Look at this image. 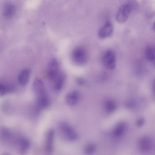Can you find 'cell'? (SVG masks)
<instances>
[{
	"mask_svg": "<svg viewBox=\"0 0 155 155\" xmlns=\"http://www.w3.org/2000/svg\"><path fill=\"white\" fill-rule=\"evenodd\" d=\"M87 53L85 48L82 47H78L73 51L72 59L75 64L78 65H84L87 60Z\"/></svg>",
	"mask_w": 155,
	"mask_h": 155,
	"instance_id": "obj_1",
	"label": "cell"
},
{
	"mask_svg": "<svg viewBox=\"0 0 155 155\" xmlns=\"http://www.w3.org/2000/svg\"><path fill=\"white\" fill-rule=\"evenodd\" d=\"M60 131L62 137L69 141H75L78 137L75 130L67 123H62L60 126Z\"/></svg>",
	"mask_w": 155,
	"mask_h": 155,
	"instance_id": "obj_2",
	"label": "cell"
},
{
	"mask_svg": "<svg viewBox=\"0 0 155 155\" xmlns=\"http://www.w3.org/2000/svg\"><path fill=\"white\" fill-rule=\"evenodd\" d=\"M102 62L105 67L109 70L114 69L116 66V57L114 51L108 50L102 56Z\"/></svg>",
	"mask_w": 155,
	"mask_h": 155,
	"instance_id": "obj_3",
	"label": "cell"
},
{
	"mask_svg": "<svg viewBox=\"0 0 155 155\" xmlns=\"http://www.w3.org/2000/svg\"><path fill=\"white\" fill-rule=\"evenodd\" d=\"M59 70V63L55 59L51 60L48 66L47 76L50 81L55 80L58 76Z\"/></svg>",
	"mask_w": 155,
	"mask_h": 155,
	"instance_id": "obj_4",
	"label": "cell"
},
{
	"mask_svg": "<svg viewBox=\"0 0 155 155\" xmlns=\"http://www.w3.org/2000/svg\"><path fill=\"white\" fill-rule=\"evenodd\" d=\"M131 9L130 5L128 4L121 6L118 12L116 17L118 22L120 23L125 22L129 17Z\"/></svg>",
	"mask_w": 155,
	"mask_h": 155,
	"instance_id": "obj_5",
	"label": "cell"
},
{
	"mask_svg": "<svg viewBox=\"0 0 155 155\" xmlns=\"http://www.w3.org/2000/svg\"><path fill=\"white\" fill-rule=\"evenodd\" d=\"M138 146L141 151L148 152L153 147V141L150 137H142L139 141Z\"/></svg>",
	"mask_w": 155,
	"mask_h": 155,
	"instance_id": "obj_6",
	"label": "cell"
},
{
	"mask_svg": "<svg viewBox=\"0 0 155 155\" xmlns=\"http://www.w3.org/2000/svg\"><path fill=\"white\" fill-rule=\"evenodd\" d=\"M113 31V27L110 22H107L99 31L98 36L100 38L104 39L111 36Z\"/></svg>",
	"mask_w": 155,
	"mask_h": 155,
	"instance_id": "obj_7",
	"label": "cell"
},
{
	"mask_svg": "<svg viewBox=\"0 0 155 155\" xmlns=\"http://www.w3.org/2000/svg\"><path fill=\"white\" fill-rule=\"evenodd\" d=\"M79 97V94L78 91H70L66 96V102L69 106H74L78 101Z\"/></svg>",
	"mask_w": 155,
	"mask_h": 155,
	"instance_id": "obj_8",
	"label": "cell"
},
{
	"mask_svg": "<svg viewBox=\"0 0 155 155\" xmlns=\"http://www.w3.org/2000/svg\"><path fill=\"white\" fill-rule=\"evenodd\" d=\"M30 70L25 69L22 70L18 77V81L21 86H25L28 84L30 77Z\"/></svg>",
	"mask_w": 155,
	"mask_h": 155,
	"instance_id": "obj_9",
	"label": "cell"
},
{
	"mask_svg": "<svg viewBox=\"0 0 155 155\" xmlns=\"http://www.w3.org/2000/svg\"><path fill=\"white\" fill-rule=\"evenodd\" d=\"M54 135V131L52 130H50L48 131L46 135L45 148V150L47 152H51L52 151Z\"/></svg>",
	"mask_w": 155,
	"mask_h": 155,
	"instance_id": "obj_10",
	"label": "cell"
},
{
	"mask_svg": "<svg viewBox=\"0 0 155 155\" xmlns=\"http://www.w3.org/2000/svg\"><path fill=\"white\" fill-rule=\"evenodd\" d=\"M126 130V124L123 122H120L116 125L113 131V135L116 138H120L122 137Z\"/></svg>",
	"mask_w": 155,
	"mask_h": 155,
	"instance_id": "obj_11",
	"label": "cell"
},
{
	"mask_svg": "<svg viewBox=\"0 0 155 155\" xmlns=\"http://www.w3.org/2000/svg\"><path fill=\"white\" fill-rule=\"evenodd\" d=\"M33 90L36 94L40 95L44 92V85L43 81L40 79H36L33 84Z\"/></svg>",
	"mask_w": 155,
	"mask_h": 155,
	"instance_id": "obj_12",
	"label": "cell"
},
{
	"mask_svg": "<svg viewBox=\"0 0 155 155\" xmlns=\"http://www.w3.org/2000/svg\"><path fill=\"white\" fill-rule=\"evenodd\" d=\"M39 96V97L37 101V107L40 110L47 107L49 104V100L48 97L44 93Z\"/></svg>",
	"mask_w": 155,
	"mask_h": 155,
	"instance_id": "obj_13",
	"label": "cell"
},
{
	"mask_svg": "<svg viewBox=\"0 0 155 155\" xmlns=\"http://www.w3.org/2000/svg\"><path fill=\"white\" fill-rule=\"evenodd\" d=\"M16 12V8L13 4H8L4 7L3 14L7 18H11L14 16Z\"/></svg>",
	"mask_w": 155,
	"mask_h": 155,
	"instance_id": "obj_14",
	"label": "cell"
},
{
	"mask_svg": "<svg viewBox=\"0 0 155 155\" xmlns=\"http://www.w3.org/2000/svg\"><path fill=\"white\" fill-rule=\"evenodd\" d=\"M55 80H56V81L54 84V89L56 91H59L61 90L62 87H63L64 82H65V78L64 75L61 74V75L58 76Z\"/></svg>",
	"mask_w": 155,
	"mask_h": 155,
	"instance_id": "obj_15",
	"label": "cell"
},
{
	"mask_svg": "<svg viewBox=\"0 0 155 155\" xmlns=\"http://www.w3.org/2000/svg\"><path fill=\"white\" fill-rule=\"evenodd\" d=\"M18 145L21 151L25 152L30 147V141L28 139L22 138L18 140Z\"/></svg>",
	"mask_w": 155,
	"mask_h": 155,
	"instance_id": "obj_16",
	"label": "cell"
},
{
	"mask_svg": "<svg viewBox=\"0 0 155 155\" xmlns=\"http://www.w3.org/2000/svg\"><path fill=\"white\" fill-rule=\"evenodd\" d=\"M105 109L108 113L114 112L117 108V104L116 102L111 100L106 101L105 105Z\"/></svg>",
	"mask_w": 155,
	"mask_h": 155,
	"instance_id": "obj_17",
	"label": "cell"
},
{
	"mask_svg": "<svg viewBox=\"0 0 155 155\" xmlns=\"http://www.w3.org/2000/svg\"><path fill=\"white\" fill-rule=\"evenodd\" d=\"M145 54L148 60L150 61H154L155 60V50L152 47H147L146 49Z\"/></svg>",
	"mask_w": 155,
	"mask_h": 155,
	"instance_id": "obj_18",
	"label": "cell"
},
{
	"mask_svg": "<svg viewBox=\"0 0 155 155\" xmlns=\"http://www.w3.org/2000/svg\"><path fill=\"white\" fill-rule=\"evenodd\" d=\"M9 89L5 84L0 83V96H3L8 92Z\"/></svg>",
	"mask_w": 155,
	"mask_h": 155,
	"instance_id": "obj_19",
	"label": "cell"
},
{
	"mask_svg": "<svg viewBox=\"0 0 155 155\" xmlns=\"http://www.w3.org/2000/svg\"><path fill=\"white\" fill-rule=\"evenodd\" d=\"M95 150V147L94 145H88L87 146L86 148V151L87 153L91 154V153H93Z\"/></svg>",
	"mask_w": 155,
	"mask_h": 155,
	"instance_id": "obj_20",
	"label": "cell"
},
{
	"mask_svg": "<svg viewBox=\"0 0 155 155\" xmlns=\"http://www.w3.org/2000/svg\"><path fill=\"white\" fill-rule=\"evenodd\" d=\"M144 123V120L142 119H140L138 120L137 121V125L138 127H141V126H143Z\"/></svg>",
	"mask_w": 155,
	"mask_h": 155,
	"instance_id": "obj_21",
	"label": "cell"
}]
</instances>
